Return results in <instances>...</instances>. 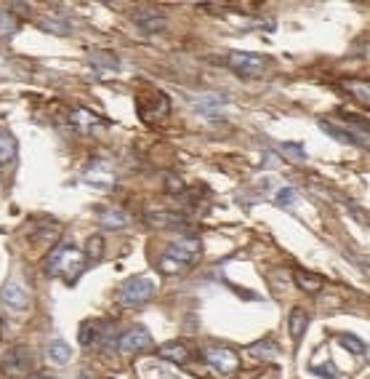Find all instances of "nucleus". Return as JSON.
Instances as JSON below:
<instances>
[{
    "instance_id": "obj_1",
    "label": "nucleus",
    "mask_w": 370,
    "mask_h": 379,
    "mask_svg": "<svg viewBox=\"0 0 370 379\" xmlns=\"http://www.w3.org/2000/svg\"><path fill=\"white\" fill-rule=\"evenodd\" d=\"M83 267H85V257L69 241L56 244L46 257V272L48 275H64L69 281H78Z\"/></svg>"
},
{
    "instance_id": "obj_2",
    "label": "nucleus",
    "mask_w": 370,
    "mask_h": 379,
    "mask_svg": "<svg viewBox=\"0 0 370 379\" xmlns=\"http://www.w3.org/2000/svg\"><path fill=\"white\" fill-rule=\"evenodd\" d=\"M155 291H158V284L149 275H131L120 284L118 299L123 307H142L155 297Z\"/></svg>"
},
{
    "instance_id": "obj_3",
    "label": "nucleus",
    "mask_w": 370,
    "mask_h": 379,
    "mask_svg": "<svg viewBox=\"0 0 370 379\" xmlns=\"http://www.w3.org/2000/svg\"><path fill=\"white\" fill-rule=\"evenodd\" d=\"M226 67L232 69L238 78L253 81V78H261L266 69V56L251 54V51H232L226 56Z\"/></svg>"
},
{
    "instance_id": "obj_4",
    "label": "nucleus",
    "mask_w": 370,
    "mask_h": 379,
    "mask_svg": "<svg viewBox=\"0 0 370 379\" xmlns=\"http://www.w3.org/2000/svg\"><path fill=\"white\" fill-rule=\"evenodd\" d=\"M205 355V364L211 366V371H216L219 377H232L238 374L240 368V352L226 347V345H213L203 352Z\"/></svg>"
},
{
    "instance_id": "obj_5",
    "label": "nucleus",
    "mask_w": 370,
    "mask_h": 379,
    "mask_svg": "<svg viewBox=\"0 0 370 379\" xmlns=\"http://www.w3.org/2000/svg\"><path fill=\"white\" fill-rule=\"evenodd\" d=\"M152 350V334L144 326H131L125 334L118 337V352L120 355H139V352Z\"/></svg>"
},
{
    "instance_id": "obj_6",
    "label": "nucleus",
    "mask_w": 370,
    "mask_h": 379,
    "mask_svg": "<svg viewBox=\"0 0 370 379\" xmlns=\"http://www.w3.org/2000/svg\"><path fill=\"white\" fill-rule=\"evenodd\" d=\"M115 168L109 161H88L83 168V182L96 190H109L115 187Z\"/></svg>"
},
{
    "instance_id": "obj_7",
    "label": "nucleus",
    "mask_w": 370,
    "mask_h": 379,
    "mask_svg": "<svg viewBox=\"0 0 370 379\" xmlns=\"http://www.w3.org/2000/svg\"><path fill=\"white\" fill-rule=\"evenodd\" d=\"M165 257H171L173 262L184 265V267H192V265L203 257V246H200V241H195V238H184V241H176V244L168 246Z\"/></svg>"
},
{
    "instance_id": "obj_8",
    "label": "nucleus",
    "mask_w": 370,
    "mask_h": 379,
    "mask_svg": "<svg viewBox=\"0 0 370 379\" xmlns=\"http://www.w3.org/2000/svg\"><path fill=\"white\" fill-rule=\"evenodd\" d=\"M29 371V350L25 347H11V350L3 355V374L11 379L25 377Z\"/></svg>"
},
{
    "instance_id": "obj_9",
    "label": "nucleus",
    "mask_w": 370,
    "mask_h": 379,
    "mask_svg": "<svg viewBox=\"0 0 370 379\" xmlns=\"http://www.w3.org/2000/svg\"><path fill=\"white\" fill-rule=\"evenodd\" d=\"M146 227H152V230H171V227H184L186 219L181 214H176V211H149L144 217Z\"/></svg>"
},
{
    "instance_id": "obj_10",
    "label": "nucleus",
    "mask_w": 370,
    "mask_h": 379,
    "mask_svg": "<svg viewBox=\"0 0 370 379\" xmlns=\"http://www.w3.org/2000/svg\"><path fill=\"white\" fill-rule=\"evenodd\" d=\"M133 22L142 27V32H160V29L168 27V19L165 14H160L155 8H142L133 14Z\"/></svg>"
},
{
    "instance_id": "obj_11",
    "label": "nucleus",
    "mask_w": 370,
    "mask_h": 379,
    "mask_svg": "<svg viewBox=\"0 0 370 379\" xmlns=\"http://www.w3.org/2000/svg\"><path fill=\"white\" fill-rule=\"evenodd\" d=\"M158 358L163 361H168V364H189L192 361V350L186 347L184 342H165V345H160L158 347Z\"/></svg>"
},
{
    "instance_id": "obj_12",
    "label": "nucleus",
    "mask_w": 370,
    "mask_h": 379,
    "mask_svg": "<svg viewBox=\"0 0 370 379\" xmlns=\"http://www.w3.org/2000/svg\"><path fill=\"white\" fill-rule=\"evenodd\" d=\"M320 128L325 131L328 136H333L336 142H341V145H352V147H365V142L368 139H362V136L352 134L349 128H344V126H336V123L331 121H320Z\"/></svg>"
},
{
    "instance_id": "obj_13",
    "label": "nucleus",
    "mask_w": 370,
    "mask_h": 379,
    "mask_svg": "<svg viewBox=\"0 0 370 379\" xmlns=\"http://www.w3.org/2000/svg\"><path fill=\"white\" fill-rule=\"evenodd\" d=\"M0 299H3V305L6 307H11V310H25L27 307V291H25V286H19L16 281H8V284L3 286V291H0Z\"/></svg>"
},
{
    "instance_id": "obj_14",
    "label": "nucleus",
    "mask_w": 370,
    "mask_h": 379,
    "mask_svg": "<svg viewBox=\"0 0 370 379\" xmlns=\"http://www.w3.org/2000/svg\"><path fill=\"white\" fill-rule=\"evenodd\" d=\"M19 158V142L11 131H0V166L3 168H11Z\"/></svg>"
},
{
    "instance_id": "obj_15",
    "label": "nucleus",
    "mask_w": 370,
    "mask_h": 379,
    "mask_svg": "<svg viewBox=\"0 0 370 379\" xmlns=\"http://www.w3.org/2000/svg\"><path fill=\"white\" fill-rule=\"evenodd\" d=\"M46 358H48L53 366H67L72 361V347L67 345L64 339H51L48 347H46Z\"/></svg>"
},
{
    "instance_id": "obj_16",
    "label": "nucleus",
    "mask_w": 370,
    "mask_h": 379,
    "mask_svg": "<svg viewBox=\"0 0 370 379\" xmlns=\"http://www.w3.org/2000/svg\"><path fill=\"white\" fill-rule=\"evenodd\" d=\"M128 222H131L128 214L120 211V208H102V211H99V225H102L104 230H123Z\"/></svg>"
},
{
    "instance_id": "obj_17",
    "label": "nucleus",
    "mask_w": 370,
    "mask_h": 379,
    "mask_svg": "<svg viewBox=\"0 0 370 379\" xmlns=\"http://www.w3.org/2000/svg\"><path fill=\"white\" fill-rule=\"evenodd\" d=\"M102 328H104L102 321H85V324L80 326V345H83V347H96L99 339L104 337Z\"/></svg>"
},
{
    "instance_id": "obj_18",
    "label": "nucleus",
    "mask_w": 370,
    "mask_h": 379,
    "mask_svg": "<svg viewBox=\"0 0 370 379\" xmlns=\"http://www.w3.org/2000/svg\"><path fill=\"white\" fill-rule=\"evenodd\" d=\"M293 281H296V286H299L301 291H306V294H317V291H322V278L309 270H296L293 272Z\"/></svg>"
},
{
    "instance_id": "obj_19",
    "label": "nucleus",
    "mask_w": 370,
    "mask_h": 379,
    "mask_svg": "<svg viewBox=\"0 0 370 379\" xmlns=\"http://www.w3.org/2000/svg\"><path fill=\"white\" fill-rule=\"evenodd\" d=\"M306 326H309V312L296 307V310L291 312V318H288V328H291V337L296 345H299L301 337L306 334Z\"/></svg>"
},
{
    "instance_id": "obj_20",
    "label": "nucleus",
    "mask_w": 370,
    "mask_h": 379,
    "mask_svg": "<svg viewBox=\"0 0 370 379\" xmlns=\"http://www.w3.org/2000/svg\"><path fill=\"white\" fill-rule=\"evenodd\" d=\"M85 262L88 265H96V262H102L104 259V238L102 235H91L88 238V244H85Z\"/></svg>"
},
{
    "instance_id": "obj_21",
    "label": "nucleus",
    "mask_w": 370,
    "mask_h": 379,
    "mask_svg": "<svg viewBox=\"0 0 370 379\" xmlns=\"http://www.w3.org/2000/svg\"><path fill=\"white\" fill-rule=\"evenodd\" d=\"M251 352L259 355L261 361H275V358H280V347L275 339H261V342H256V345H251Z\"/></svg>"
},
{
    "instance_id": "obj_22",
    "label": "nucleus",
    "mask_w": 370,
    "mask_h": 379,
    "mask_svg": "<svg viewBox=\"0 0 370 379\" xmlns=\"http://www.w3.org/2000/svg\"><path fill=\"white\" fill-rule=\"evenodd\" d=\"M338 345L344 347V350H349L352 355H368V345L362 342L359 337H355V334H338Z\"/></svg>"
},
{
    "instance_id": "obj_23",
    "label": "nucleus",
    "mask_w": 370,
    "mask_h": 379,
    "mask_svg": "<svg viewBox=\"0 0 370 379\" xmlns=\"http://www.w3.org/2000/svg\"><path fill=\"white\" fill-rule=\"evenodd\" d=\"M72 121H75V126H78L80 131H91V128H96L99 126V115H93V112H88V109H75L72 112Z\"/></svg>"
},
{
    "instance_id": "obj_24",
    "label": "nucleus",
    "mask_w": 370,
    "mask_h": 379,
    "mask_svg": "<svg viewBox=\"0 0 370 379\" xmlns=\"http://www.w3.org/2000/svg\"><path fill=\"white\" fill-rule=\"evenodd\" d=\"M40 27L46 29V32H53V35H67L69 32V22H67L64 16H46L40 22Z\"/></svg>"
},
{
    "instance_id": "obj_25",
    "label": "nucleus",
    "mask_w": 370,
    "mask_h": 379,
    "mask_svg": "<svg viewBox=\"0 0 370 379\" xmlns=\"http://www.w3.org/2000/svg\"><path fill=\"white\" fill-rule=\"evenodd\" d=\"M91 65L93 67H102V69H120V62L115 54H107V51H99V54L91 56Z\"/></svg>"
},
{
    "instance_id": "obj_26",
    "label": "nucleus",
    "mask_w": 370,
    "mask_h": 379,
    "mask_svg": "<svg viewBox=\"0 0 370 379\" xmlns=\"http://www.w3.org/2000/svg\"><path fill=\"white\" fill-rule=\"evenodd\" d=\"M280 149H282V155H285V158H291L293 163H301L306 158V149L301 147L299 142H282Z\"/></svg>"
},
{
    "instance_id": "obj_27",
    "label": "nucleus",
    "mask_w": 370,
    "mask_h": 379,
    "mask_svg": "<svg viewBox=\"0 0 370 379\" xmlns=\"http://www.w3.org/2000/svg\"><path fill=\"white\" fill-rule=\"evenodd\" d=\"M16 29H19V22L6 8H0V38H11Z\"/></svg>"
},
{
    "instance_id": "obj_28",
    "label": "nucleus",
    "mask_w": 370,
    "mask_h": 379,
    "mask_svg": "<svg viewBox=\"0 0 370 379\" xmlns=\"http://www.w3.org/2000/svg\"><path fill=\"white\" fill-rule=\"evenodd\" d=\"M198 107L205 112H216L219 107H224V96H203V99H198Z\"/></svg>"
},
{
    "instance_id": "obj_29",
    "label": "nucleus",
    "mask_w": 370,
    "mask_h": 379,
    "mask_svg": "<svg viewBox=\"0 0 370 379\" xmlns=\"http://www.w3.org/2000/svg\"><path fill=\"white\" fill-rule=\"evenodd\" d=\"M160 270L168 272V275H181L186 267H184V265H179V262H173L171 257H165V254H163V259H160Z\"/></svg>"
},
{
    "instance_id": "obj_30",
    "label": "nucleus",
    "mask_w": 370,
    "mask_h": 379,
    "mask_svg": "<svg viewBox=\"0 0 370 379\" xmlns=\"http://www.w3.org/2000/svg\"><path fill=\"white\" fill-rule=\"evenodd\" d=\"M346 88H349L352 94L357 96V102H362V105H368V99H370L368 83H346Z\"/></svg>"
},
{
    "instance_id": "obj_31",
    "label": "nucleus",
    "mask_w": 370,
    "mask_h": 379,
    "mask_svg": "<svg viewBox=\"0 0 370 379\" xmlns=\"http://www.w3.org/2000/svg\"><path fill=\"white\" fill-rule=\"evenodd\" d=\"M312 371H315V374H320L322 379H338V371L333 368L331 361H325L322 366H312Z\"/></svg>"
},
{
    "instance_id": "obj_32",
    "label": "nucleus",
    "mask_w": 370,
    "mask_h": 379,
    "mask_svg": "<svg viewBox=\"0 0 370 379\" xmlns=\"http://www.w3.org/2000/svg\"><path fill=\"white\" fill-rule=\"evenodd\" d=\"M293 201H296V190L293 187H282L278 192V206H282V208H285V206H291Z\"/></svg>"
},
{
    "instance_id": "obj_33",
    "label": "nucleus",
    "mask_w": 370,
    "mask_h": 379,
    "mask_svg": "<svg viewBox=\"0 0 370 379\" xmlns=\"http://www.w3.org/2000/svg\"><path fill=\"white\" fill-rule=\"evenodd\" d=\"M32 379H51V377H46V374H38V377H32Z\"/></svg>"
}]
</instances>
